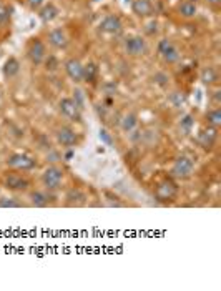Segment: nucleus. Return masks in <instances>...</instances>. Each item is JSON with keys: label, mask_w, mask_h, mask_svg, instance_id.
Wrapping results in <instances>:
<instances>
[{"label": "nucleus", "mask_w": 221, "mask_h": 291, "mask_svg": "<svg viewBox=\"0 0 221 291\" xmlns=\"http://www.w3.org/2000/svg\"><path fill=\"white\" fill-rule=\"evenodd\" d=\"M18 72H20V62L15 59V57H8L2 67L4 77L5 79H14V77L18 75Z\"/></svg>", "instance_id": "obj_22"}, {"label": "nucleus", "mask_w": 221, "mask_h": 291, "mask_svg": "<svg viewBox=\"0 0 221 291\" xmlns=\"http://www.w3.org/2000/svg\"><path fill=\"white\" fill-rule=\"evenodd\" d=\"M180 130L184 133V135H190L193 132L194 128V117L192 115V113H184V115L180 118V123H178Z\"/></svg>", "instance_id": "obj_24"}, {"label": "nucleus", "mask_w": 221, "mask_h": 291, "mask_svg": "<svg viewBox=\"0 0 221 291\" xmlns=\"http://www.w3.org/2000/svg\"><path fill=\"white\" fill-rule=\"evenodd\" d=\"M38 19L42 24H52L55 22L56 19H58L60 15V9L56 7V5L54 2H45L42 7H40L38 10Z\"/></svg>", "instance_id": "obj_16"}, {"label": "nucleus", "mask_w": 221, "mask_h": 291, "mask_svg": "<svg viewBox=\"0 0 221 291\" xmlns=\"http://www.w3.org/2000/svg\"><path fill=\"white\" fill-rule=\"evenodd\" d=\"M92 2H102V0H92Z\"/></svg>", "instance_id": "obj_36"}, {"label": "nucleus", "mask_w": 221, "mask_h": 291, "mask_svg": "<svg viewBox=\"0 0 221 291\" xmlns=\"http://www.w3.org/2000/svg\"><path fill=\"white\" fill-rule=\"evenodd\" d=\"M10 19V9L5 5H0V24H5Z\"/></svg>", "instance_id": "obj_33"}, {"label": "nucleus", "mask_w": 221, "mask_h": 291, "mask_svg": "<svg viewBox=\"0 0 221 291\" xmlns=\"http://www.w3.org/2000/svg\"><path fill=\"white\" fill-rule=\"evenodd\" d=\"M72 100L75 102V105L80 108L82 112L85 110V105H86V98H85V93L80 90V88H75L74 90V95H72Z\"/></svg>", "instance_id": "obj_28"}, {"label": "nucleus", "mask_w": 221, "mask_h": 291, "mask_svg": "<svg viewBox=\"0 0 221 291\" xmlns=\"http://www.w3.org/2000/svg\"><path fill=\"white\" fill-rule=\"evenodd\" d=\"M25 54H27V59L32 65H42L45 57H47V45L42 39L32 37L25 47Z\"/></svg>", "instance_id": "obj_7"}, {"label": "nucleus", "mask_w": 221, "mask_h": 291, "mask_svg": "<svg viewBox=\"0 0 221 291\" xmlns=\"http://www.w3.org/2000/svg\"><path fill=\"white\" fill-rule=\"evenodd\" d=\"M190 2H194V4H198V2H200V0H190Z\"/></svg>", "instance_id": "obj_35"}, {"label": "nucleus", "mask_w": 221, "mask_h": 291, "mask_svg": "<svg viewBox=\"0 0 221 291\" xmlns=\"http://www.w3.org/2000/svg\"><path fill=\"white\" fill-rule=\"evenodd\" d=\"M100 32H104L106 35H118L123 30V22L122 19L115 14H108L102 19V22L98 25Z\"/></svg>", "instance_id": "obj_12"}, {"label": "nucleus", "mask_w": 221, "mask_h": 291, "mask_svg": "<svg viewBox=\"0 0 221 291\" xmlns=\"http://www.w3.org/2000/svg\"><path fill=\"white\" fill-rule=\"evenodd\" d=\"M156 52H158V55L162 57V60L168 65L178 64L180 59H182V52H180L178 47L174 45V42L170 40V39H162L160 42H158Z\"/></svg>", "instance_id": "obj_8"}, {"label": "nucleus", "mask_w": 221, "mask_h": 291, "mask_svg": "<svg viewBox=\"0 0 221 291\" xmlns=\"http://www.w3.org/2000/svg\"><path fill=\"white\" fill-rule=\"evenodd\" d=\"M42 65H45V70H47V72H55L60 67V62H58V59H56L55 55H48L47 54V57H45V60H44Z\"/></svg>", "instance_id": "obj_29"}, {"label": "nucleus", "mask_w": 221, "mask_h": 291, "mask_svg": "<svg viewBox=\"0 0 221 291\" xmlns=\"http://www.w3.org/2000/svg\"><path fill=\"white\" fill-rule=\"evenodd\" d=\"M194 175V162L188 155H180L174 158V162L170 168V176L178 181H186Z\"/></svg>", "instance_id": "obj_3"}, {"label": "nucleus", "mask_w": 221, "mask_h": 291, "mask_svg": "<svg viewBox=\"0 0 221 291\" xmlns=\"http://www.w3.org/2000/svg\"><path fill=\"white\" fill-rule=\"evenodd\" d=\"M176 12L182 19H194L198 15V5L194 2H190V0H182L176 7Z\"/></svg>", "instance_id": "obj_20"}, {"label": "nucleus", "mask_w": 221, "mask_h": 291, "mask_svg": "<svg viewBox=\"0 0 221 291\" xmlns=\"http://www.w3.org/2000/svg\"><path fill=\"white\" fill-rule=\"evenodd\" d=\"M143 30H145V34L148 35V37H153V35H156L158 30H160V24H158V20L152 19L150 22H146L145 29Z\"/></svg>", "instance_id": "obj_30"}, {"label": "nucleus", "mask_w": 221, "mask_h": 291, "mask_svg": "<svg viewBox=\"0 0 221 291\" xmlns=\"http://www.w3.org/2000/svg\"><path fill=\"white\" fill-rule=\"evenodd\" d=\"M123 50L128 57H142L148 52V40L142 35H128L123 40Z\"/></svg>", "instance_id": "obj_10"}, {"label": "nucleus", "mask_w": 221, "mask_h": 291, "mask_svg": "<svg viewBox=\"0 0 221 291\" xmlns=\"http://www.w3.org/2000/svg\"><path fill=\"white\" fill-rule=\"evenodd\" d=\"M65 74L66 77L74 82V83H82L84 82V70H85V64H82L78 59H68L64 64Z\"/></svg>", "instance_id": "obj_13"}, {"label": "nucleus", "mask_w": 221, "mask_h": 291, "mask_svg": "<svg viewBox=\"0 0 221 291\" xmlns=\"http://www.w3.org/2000/svg\"><path fill=\"white\" fill-rule=\"evenodd\" d=\"M216 132H218V128L208 127V128H204L198 133V138H196L198 145L204 150V152H212L213 150L214 143H216V137H218Z\"/></svg>", "instance_id": "obj_15"}, {"label": "nucleus", "mask_w": 221, "mask_h": 291, "mask_svg": "<svg viewBox=\"0 0 221 291\" xmlns=\"http://www.w3.org/2000/svg\"><path fill=\"white\" fill-rule=\"evenodd\" d=\"M47 42L54 50H65L70 44V39L64 29H52L47 35Z\"/></svg>", "instance_id": "obj_14"}, {"label": "nucleus", "mask_w": 221, "mask_h": 291, "mask_svg": "<svg viewBox=\"0 0 221 291\" xmlns=\"http://www.w3.org/2000/svg\"><path fill=\"white\" fill-rule=\"evenodd\" d=\"M132 12L138 19H148L153 15L152 0H132Z\"/></svg>", "instance_id": "obj_17"}, {"label": "nucleus", "mask_w": 221, "mask_h": 291, "mask_svg": "<svg viewBox=\"0 0 221 291\" xmlns=\"http://www.w3.org/2000/svg\"><path fill=\"white\" fill-rule=\"evenodd\" d=\"M54 137L55 142L58 147H62L64 150L68 148H75L78 145V133L75 132V128H72L70 125H60L54 130Z\"/></svg>", "instance_id": "obj_5"}, {"label": "nucleus", "mask_w": 221, "mask_h": 291, "mask_svg": "<svg viewBox=\"0 0 221 291\" xmlns=\"http://www.w3.org/2000/svg\"><path fill=\"white\" fill-rule=\"evenodd\" d=\"M27 200L30 206L35 208H48L56 203V196L54 191H48L45 188H30L27 193Z\"/></svg>", "instance_id": "obj_4"}, {"label": "nucleus", "mask_w": 221, "mask_h": 291, "mask_svg": "<svg viewBox=\"0 0 221 291\" xmlns=\"http://www.w3.org/2000/svg\"><path fill=\"white\" fill-rule=\"evenodd\" d=\"M64 181H65V171L56 163H50L48 166H45L42 173H40V183H42V186L45 190L54 191V193L62 190Z\"/></svg>", "instance_id": "obj_2"}, {"label": "nucleus", "mask_w": 221, "mask_h": 291, "mask_svg": "<svg viewBox=\"0 0 221 291\" xmlns=\"http://www.w3.org/2000/svg\"><path fill=\"white\" fill-rule=\"evenodd\" d=\"M204 123L206 127H212V128H220L221 125V110L220 107H214L212 110H208L204 113Z\"/></svg>", "instance_id": "obj_23"}, {"label": "nucleus", "mask_w": 221, "mask_h": 291, "mask_svg": "<svg viewBox=\"0 0 221 291\" xmlns=\"http://www.w3.org/2000/svg\"><path fill=\"white\" fill-rule=\"evenodd\" d=\"M25 2H27V7L32 10V12H38L40 7H42L47 0H25Z\"/></svg>", "instance_id": "obj_31"}, {"label": "nucleus", "mask_w": 221, "mask_h": 291, "mask_svg": "<svg viewBox=\"0 0 221 291\" xmlns=\"http://www.w3.org/2000/svg\"><path fill=\"white\" fill-rule=\"evenodd\" d=\"M210 7H213L214 10H218L220 9V5H221V0H206Z\"/></svg>", "instance_id": "obj_34"}, {"label": "nucleus", "mask_w": 221, "mask_h": 291, "mask_svg": "<svg viewBox=\"0 0 221 291\" xmlns=\"http://www.w3.org/2000/svg\"><path fill=\"white\" fill-rule=\"evenodd\" d=\"M138 123H140V118H138V115L135 112H128L125 113V115L122 117L120 120V128L123 133H133L135 130L138 128Z\"/></svg>", "instance_id": "obj_19"}, {"label": "nucleus", "mask_w": 221, "mask_h": 291, "mask_svg": "<svg viewBox=\"0 0 221 291\" xmlns=\"http://www.w3.org/2000/svg\"><path fill=\"white\" fill-rule=\"evenodd\" d=\"M98 137H100V140H102V143H105L106 147H112V145H113L112 135H110L108 132H106L105 128H102V130H100V135H98Z\"/></svg>", "instance_id": "obj_32"}, {"label": "nucleus", "mask_w": 221, "mask_h": 291, "mask_svg": "<svg viewBox=\"0 0 221 291\" xmlns=\"http://www.w3.org/2000/svg\"><path fill=\"white\" fill-rule=\"evenodd\" d=\"M27 205L28 203H24L22 200L14 198V196H2L0 198V208H22Z\"/></svg>", "instance_id": "obj_25"}, {"label": "nucleus", "mask_w": 221, "mask_h": 291, "mask_svg": "<svg viewBox=\"0 0 221 291\" xmlns=\"http://www.w3.org/2000/svg\"><path fill=\"white\" fill-rule=\"evenodd\" d=\"M218 80H220V75L214 67H204V69H202V72H200V82H202L204 87L218 85Z\"/></svg>", "instance_id": "obj_21"}, {"label": "nucleus", "mask_w": 221, "mask_h": 291, "mask_svg": "<svg viewBox=\"0 0 221 291\" xmlns=\"http://www.w3.org/2000/svg\"><path fill=\"white\" fill-rule=\"evenodd\" d=\"M5 166L12 170H18V171L28 173V171L37 168L38 163H37V160L27 153H10L8 157L5 158Z\"/></svg>", "instance_id": "obj_6"}, {"label": "nucleus", "mask_w": 221, "mask_h": 291, "mask_svg": "<svg viewBox=\"0 0 221 291\" xmlns=\"http://www.w3.org/2000/svg\"><path fill=\"white\" fill-rule=\"evenodd\" d=\"M58 112L60 115L66 118L70 122L82 123V110L75 105V102L72 100V97H64L58 100Z\"/></svg>", "instance_id": "obj_11"}, {"label": "nucleus", "mask_w": 221, "mask_h": 291, "mask_svg": "<svg viewBox=\"0 0 221 291\" xmlns=\"http://www.w3.org/2000/svg\"><path fill=\"white\" fill-rule=\"evenodd\" d=\"M178 195V183L172 176L170 178L162 180L155 188V198L160 203H172Z\"/></svg>", "instance_id": "obj_9"}, {"label": "nucleus", "mask_w": 221, "mask_h": 291, "mask_svg": "<svg viewBox=\"0 0 221 291\" xmlns=\"http://www.w3.org/2000/svg\"><path fill=\"white\" fill-rule=\"evenodd\" d=\"M96 75H98V67H96L94 62L85 65V70H84V82H95L96 80Z\"/></svg>", "instance_id": "obj_26"}, {"label": "nucleus", "mask_w": 221, "mask_h": 291, "mask_svg": "<svg viewBox=\"0 0 221 291\" xmlns=\"http://www.w3.org/2000/svg\"><path fill=\"white\" fill-rule=\"evenodd\" d=\"M168 100L173 105V108H182L184 105V102H186V97L183 95V92H173V93H170Z\"/></svg>", "instance_id": "obj_27"}, {"label": "nucleus", "mask_w": 221, "mask_h": 291, "mask_svg": "<svg viewBox=\"0 0 221 291\" xmlns=\"http://www.w3.org/2000/svg\"><path fill=\"white\" fill-rule=\"evenodd\" d=\"M64 200H65L64 201L65 206H84V205H86V195H85V191L80 190V188H70L65 193Z\"/></svg>", "instance_id": "obj_18"}, {"label": "nucleus", "mask_w": 221, "mask_h": 291, "mask_svg": "<svg viewBox=\"0 0 221 291\" xmlns=\"http://www.w3.org/2000/svg\"><path fill=\"white\" fill-rule=\"evenodd\" d=\"M32 185V180L25 171L8 168L0 175V186L12 193H27Z\"/></svg>", "instance_id": "obj_1"}]
</instances>
